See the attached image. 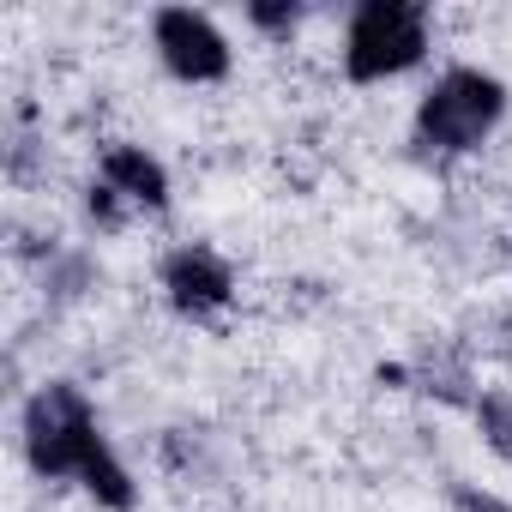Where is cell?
<instances>
[{"label":"cell","instance_id":"cell-1","mask_svg":"<svg viewBox=\"0 0 512 512\" xmlns=\"http://www.w3.org/2000/svg\"><path fill=\"white\" fill-rule=\"evenodd\" d=\"M25 452H31V464L43 476H67V482H79L85 494H97L115 512L133 506V476L115 458V446L103 440V428H97L79 386L55 380L25 404Z\"/></svg>","mask_w":512,"mask_h":512},{"label":"cell","instance_id":"cell-2","mask_svg":"<svg viewBox=\"0 0 512 512\" xmlns=\"http://www.w3.org/2000/svg\"><path fill=\"white\" fill-rule=\"evenodd\" d=\"M506 115V85L482 67H452L416 109V139L428 151H476Z\"/></svg>","mask_w":512,"mask_h":512},{"label":"cell","instance_id":"cell-3","mask_svg":"<svg viewBox=\"0 0 512 512\" xmlns=\"http://www.w3.org/2000/svg\"><path fill=\"white\" fill-rule=\"evenodd\" d=\"M422 55H428V13L422 7H410V0H368V7H356L350 37H344V73L356 85L398 79Z\"/></svg>","mask_w":512,"mask_h":512},{"label":"cell","instance_id":"cell-4","mask_svg":"<svg viewBox=\"0 0 512 512\" xmlns=\"http://www.w3.org/2000/svg\"><path fill=\"white\" fill-rule=\"evenodd\" d=\"M157 55H163V67H169L175 79H187V85H211V79L229 73V43H223V31H217L205 13H193V7L157 13Z\"/></svg>","mask_w":512,"mask_h":512},{"label":"cell","instance_id":"cell-5","mask_svg":"<svg viewBox=\"0 0 512 512\" xmlns=\"http://www.w3.org/2000/svg\"><path fill=\"white\" fill-rule=\"evenodd\" d=\"M163 290H169V302L187 320H211L217 308H229L235 278H229V266L217 260L211 247H181V253L163 260Z\"/></svg>","mask_w":512,"mask_h":512},{"label":"cell","instance_id":"cell-6","mask_svg":"<svg viewBox=\"0 0 512 512\" xmlns=\"http://www.w3.org/2000/svg\"><path fill=\"white\" fill-rule=\"evenodd\" d=\"M103 187H115L121 199H133V205H145V211H163V205H169V175H163V163L145 157L139 145H115V151L103 157Z\"/></svg>","mask_w":512,"mask_h":512},{"label":"cell","instance_id":"cell-7","mask_svg":"<svg viewBox=\"0 0 512 512\" xmlns=\"http://www.w3.org/2000/svg\"><path fill=\"white\" fill-rule=\"evenodd\" d=\"M476 416H482V434H488V446L512 464V404L506 398H482L476 404Z\"/></svg>","mask_w":512,"mask_h":512},{"label":"cell","instance_id":"cell-8","mask_svg":"<svg viewBox=\"0 0 512 512\" xmlns=\"http://www.w3.org/2000/svg\"><path fill=\"white\" fill-rule=\"evenodd\" d=\"M253 25H266V31H296V25H302V7H253Z\"/></svg>","mask_w":512,"mask_h":512},{"label":"cell","instance_id":"cell-9","mask_svg":"<svg viewBox=\"0 0 512 512\" xmlns=\"http://www.w3.org/2000/svg\"><path fill=\"white\" fill-rule=\"evenodd\" d=\"M464 506H470V512H512V506H500V500H482V494H464Z\"/></svg>","mask_w":512,"mask_h":512}]
</instances>
